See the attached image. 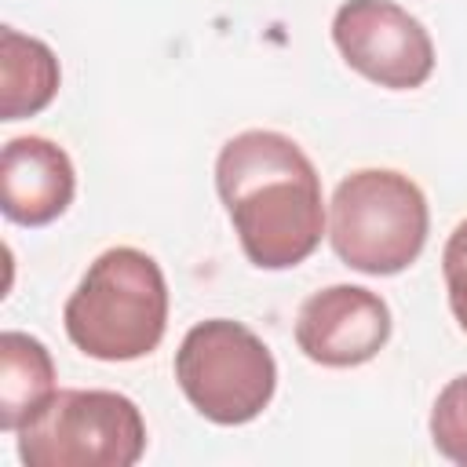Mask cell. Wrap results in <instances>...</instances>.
I'll return each mask as SVG.
<instances>
[{
    "label": "cell",
    "instance_id": "cell-1",
    "mask_svg": "<svg viewBox=\"0 0 467 467\" xmlns=\"http://www.w3.org/2000/svg\"><path fill=\"white\" fill-rule=\"evenodd\" d=\"M215 190L252 266L288 270L321 244V175L296 139L266 128L226 139L215 157Z\"/></svg>",
    "mask_w": 467,
    "mask_h": 467
},
{
    "label": "cell",
    "instance_id": "cell-2",
    "mask_svg": "<svg viewBox=\"0 0 467 467\" xmlns=\"http://www.w3.org/2000/svg\"><path fill=\"white\" fill-rule=\"evenodd\" d=\"M69 343L95 361H135L157 350L168 328V281L153 255L131 244L106 248L62 310Z\"/></svg>",
    "mask_w": 467,
    "mask_h": 467
},
{
    "label": "cell",
    "instance_id": "cell-3",
    "mask_svg": "<svg viewBox=\"0 0 467 467\" xmlns=\"http://www.w3.org/2000/svg\"><path fill=\"white\" fill-rule=\"evenodd\" d=\"M431 230L423 190L394 168L350 171L328 208L332 252L358 274L390 277L409 270Z\"/></svg>",
    "mask_w": 467,
    "mask_h": 467
},
{
    "label": "cell",
    "instance_id": "cell-4",
    "mask_svg": "<svg viewBox=\"0 0 467 467\" xmlns=\"http://www.w3.org/2000/svg\"><path fill=\"white\" fill-rule=\"evenodd\" d=\"M146 452V420L117 390H55L22 427L26 467H131Z\"/></svg>",
    "mask_w": 467,
    "mask_h": 467
},
{
    "label": "cell",
    "instance_id": "cell-5",
    "mask_svg": "<svg viewBox=\"0 0 467 467\" xmlns=\"http://www.w3.org/2000/svg\"><path fill=\"white\" fill-rule=\"evenodd\" d=\"M175 379L204 420L237 427L270 405L277 390V361L248 325L208 317L182 336L175 350Z\"/></svg>",
    "mask_w": 467,
    "mask_h": 467
},
{
    "label": "cell",
    "instance_id": "cell-6",
    "mask_svg": "<svg viewBox=\"0 0 467 467\" xmlns=\"http://www.w3.org/2000/svg\"><path fill=\"white\" fill-rule=\"evenodd\" d=\"M332 40L365 80L412 91L434 73V40L416 15L394 0H347L332 15Z\"/></svg>",
    "mask_w": 467,
    "mask_h": 467
},
{
    "label": "cell",
    "instance_id": "cell-7",
    "mask_svg": "<svg viewBox=\"0 0 467 467\" xmlns=\"http://www.w3.org/2000/svg\"><path fill=\"white\" fill-rule=\"evenodd\" d=\"M390 339V306L361 285H328L296 314V347L325 368L372 361Z\"/></svg>",
    "mask_w": 467,
    "mask_h": 467
},
{
    "label": "cell",
    "instance_id": "cell-8",
    "mask_svg": "<svg viewBox=\"0 0 467 467\" xmlns=\"http://www.w3.org/2000/svg\"><path fill=\"white\" fill-rule=\"evenodd\" d=\"M77 193L69 153L44 135H18L0 153V208L18 226L55 223Z\"/></svg>",
    "mask_w": 467,
    "mask_h": 467
},
{
    "label": "cell",
    "instance_id": "cell-9",
    "mask_svg": "<svg viewBox=\"0 0 467 467\" xmlns=\"http://www.w3.org/2000/svg\"><path fill=\"white\" fill-rule=\"evenodd\" d=\"M62 69L55 51L11 26L0 29V120H22L51 106Z\"/></svg>",
    "mask_w": 467,
    "mask_h": 467
},
{
    "label": "cell",
    "instance_id": "cell-10",
    "mask_svg": "<svg viewBox=\"0 0 467 467\" xmlns=\"http://www.w3.org/2000/svg\"><path fill=\"white\" fill-rule=\"evenodd\" d=\"M55 394V361L47 347L7 328L0 336V431L18 434V427Z\"/></svg>",
    "mask_w": 467,
    "mask_h": 467
},
{
    "label": "cell",
    "instance_id": "cell-11",
    "mask_svg": "<svg viewBox=\"0 0 467 467\" xmlns=\"http://www.w3.org/2000/svg\"><path fill=\"white\" fill-rule=\"evenodd\" d=\"M431 441L434 449L467 467V372L449 379L431 409Z\"/></svg>",
    "mask_w": 467,
    "mask_h": 467
},
{
    "label": "cell",
    "instance_id": "cell-12",
    "mask_svg": "<svg viewBox=\"0 0 467 467\" xmlns=\"http://www.w3.org/2000/svg\"><path fill=\"white\" fill-rule=\"evenodd\" d=\"M441 274H445V292H449V310L456 325L467 332V219L456 223L441 248Z\"/></svg>",
    "mask_w": 467,
    "mask_h": 467
}]
</instances>
